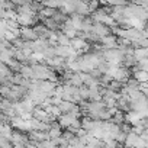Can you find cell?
Returning <instances> with one entry per match:
<instances>
[{"label": "cell", "instance_id": "ffe728a7", "mask_svg": "<svg viewBox=\"0 0 148 148\" xmlns=\"http://www.w3.org/2000/svg\"><path fill=\"white\" fill-rule=\"evenodd\" d=\"M147 147H148V142L144 141V139H141V138L138 136V139H136L135 144H134V148H147Z\"/></svg>", "mask_w": 148, "mask_h": 148}, {"label": "cell", "instance_id": "9c48e42d", "mask_svg": "<svg viewBox=\"0 0 148 148\" xmlns=\"http://www.w3.org/2000/svg\"><path fill=\"white\" fill-rule=\"evenodd\" d=\"M51 19H52L54 22H57V23L61 26V25H62V23H64V22L68 19V15H65L64 12H61L60 9H57V10H55V13L51 16Z\"/></svg>", "mask_w": 148, "mask_h": 148}, {"label": "cell", "instance_id": "6da1fadb", "mask_svg": "<svg viewBox=\"0 0 148 148\" xmlns=\"http://www.w3.org/2000/svg\"><path fill=\"white\" fill-rule=\"evenodd\" d=\"M9 139H10V142H12L13 145L19 144V145H23V147H26V145L31 142L28 134H26V132H22V131H18V129H13V131H12V135H10Z\"/></svg>", "mask_w": 148, "mask_h": 148}, {"label": "cell", "instance_id": "52a82bcc", "mask_svg": "<svg viewBox=\"0 0 148 148\" xmlns=\"http://www.w3.org/2000/svg\"><path fill=\"white\" fill-rule=\"evenodd\" d=\"M79 76H80V79H82V82H83V86H86V87H93V86H99V82L95 79V77H92L89 73H83V71H79Z\"/></svg>", "mask_w": 148, "mask_h": 148}, {"label": "cell", "instance_id": "3957f363", "mask_svg": "<svg viewBox=\"0 0 148 148\" xmlns=\"http://www.w3.org/2000/svg\"><path fill=\"white\" fill-rule=\"evenodd\" d=\"M92 32L95 35H97L99 38L102 36H106V35H110V28L105 23H99V22H93L92 25Z\"/></svg>", "mask_w": 148, "mask_h": 148}, {"label": "cell", "instance_id": "2e32d148", "mask_svg": "<svg viewBox=\"0 0 148 148\" xmlns=\"http://www.w3.org/2000/svg\"><path fill=\"white\" fill-rule=\"evenodd\" d=\"M147 54H148V48H135L134 49V58L136 61L142 60V58H147Z\"/></svg>", "mask_w": 148, "mask_h": 148}, {"label": "cell", "instance_id": "30bf717a", "mask_svg": "<svg viewBox=\"0 0 148 148\" xmlns=\"http://www.w3.org/2000/svg\"><path fill=\"white\" fill-rule=\"evenodd\" d=\"M132 77H134L138 83H147V80H148V73H147V71H141V70H135V71H132Z\"/></svg>", "mask_w": 148, "mask_h": 148}, {"label": "cell", "instance_id": "9a60e30c", "mask_svg": "<svg viewBox=\"0 0 148 148\" xmlns=\"http://www.w3.org/2000/svg\"><path fill=\"white\" fill-rule=\"evenodd\" d=\"M67 83H70V84L74 86V87H82V86H83V82H82V79H80V76H79V73H73L71 79H70Z\"/></svg>", "mask_w": 148, "mask_h": 148}, {"label": "cell", "instance_id": "d6986e66", "mask_svg": "<svg viewBox=\"0 0 148 148\" xmlns=\"http://www.w3.org/2000/svg\"><path fill=\"white\" fill-rule=\"evenodd\" d=\"M12 147H13V144L10 142L9 138L0 135V148H12Z\"/></svg>", "mask_w": 148, "mask_h": 148}, {"label": "cell", "instance_id": "5b68a950", "mask_svg": "<svg viewBox=\"0 0 148 148\" xmlns=\"http://www.w3.org/2000/svg\"><path fill=\"white\" fill-rule=\"evenodd\" d=\"M54 51H55V57H61V58H68L74 51L71 49L70 45H55L54 47Z\"/></svg>", "mask_w": 148, "mask_h": 148}, {"label": "cell", "instance_id": "5bb4252c", "mask_svg": "<svg viewBox=\"0 0 148 148\" xmlns=\"http://www.w3.org/2000/svg\"><path fill=\"white\" fill-rule=\"evenodd\" d=\"M6 65L9 67V70H10L12 73H19V70L22 68V64H21L18 60H15V58H10V60L6 62Z\"/></svg>", "mask_w": 148, "mask_h": 148}, {"label": "cell", "instance_id": "277c9868", "mask_svg": "<svg viewBox=\"0 0 148 148\" xmlns=\"http://www.w3.org/2000/svg\"><path fill=\"white\" fill-rule=\"evenodd\" d=\"M131 76H132V71H131L129 68L118 67V70H116L115 74H113V80H118V82H121V83H125Z\"/></svg>", "mask_w": 148, "mask_h": 148}, {"label": "cell", "instance_id": "ba28073f", "mask_svg": "<svg viewBox=\"0 0 148 148\" xmlns=\"http://www.w3.org/2000/svg\"><path fill=\"white\" fill-rule=\"evenodd\" d=\"M87 89H89V102H99L102 99L99 86H93V87H87Z\"/></svg>", "mask_w": 148, "mask_h": 148}, {"label": "cell", "instance_id": "e0dca14e", "mask_svg": "<svg viewBox=\"0 0 148 148\" xmlns=\"http://www.w3.org/2000/svg\"><path fill=\"white\" fill-rule=\"evenodd\" d=\"M57 45H70V39L61 31L57 32Z\"/></svg>", "mask_w": 148, "mask_h": 148}, {"label": "cell", "instance_id": "8992f818", "mask_svg": "<svg viewBox=\"0 0 148 148\" xmlns=\"http://www.w3.org/2000/svg\"><path fill=\"white\" fill-rule=\"evenodd\" d=\"M32 29H34V32L36 34L38 39H48V38H49V35H51V32H54V31L47 29L42 23H38V25L32 26Z\"/></svg>", "mask_w": 148, "mask_h": 148}, {"label": "cell", "instance_id": "8fae6325", "mask_svg": "<svg viewBox=\"0 0 148 148\" xmlns=\"http://www.w3.org/2000/svg\"><path fill=\"white\" fill-rule=\"evenodd\" d=\"M42 25L47 28V29H49V31H54V32H57V31H60V25L57 23V22H54L51 18H45V19H42Z\"/></svg>", "mask_w": 148, "mask_h": 148}, {"label": "cell", "instance_id": "7c38bea8", "mask_svg": "<svg viewBox=\"0 0 148 148\" xmlns=\"http://www.w3.org/2000/svg\"><path fill=\"white\" fill-rule=\"evenodd\" d=\"M19 74H21L23 79L34 80V70H32L31 65H22V68L19 70Z\"/></svg>", "mask_w": 148, "mask_h": 148}, {"label": "cell", "instance_id": "ac0fdd59", "mask_svg": "<svg viewBox=\"0 0 148 148\" xmlns=\"http://www.w3.org/2000/svg\"><path fill=\"white\" fill-rule=\"evenodd\" d=\"M87 8H89V13H93L95 10H97L100 8L99 0H89V2H87Z\"/></svg>", "mask_w": 148, "mask_h": 148}, {"label": "cell", "instance_id": "7a4b0ae2", "mask_svg": "<svg viewBox=\"0 0 148 148\" xmlns=\"http://www.w3.org/2000/svg\"><path fill=\"white\" fill-rule=\"evenodd\" d=\"M22 41H36L38 36L34 32V29L31 26H21L19 29V35H18Z\"/></svg>", "mask_w": 148, "mask_h": 148}, {"label": "cell", "instance_id": "4fadbf2b", "mask_svg": "<svg viewBox=\"0 0 148 148\" xmlns=\"http://www.w3.org/2000/svg\"><path fill=\"white\" fill-rule=\"evenodd\" d=\"M74 103H71V102H67V100H61V103L58 105V109H60V112L61 113H70L73 109H74Z\"/></svg>", "mask_w": 148, "mask_h": 148}]
</instances>
